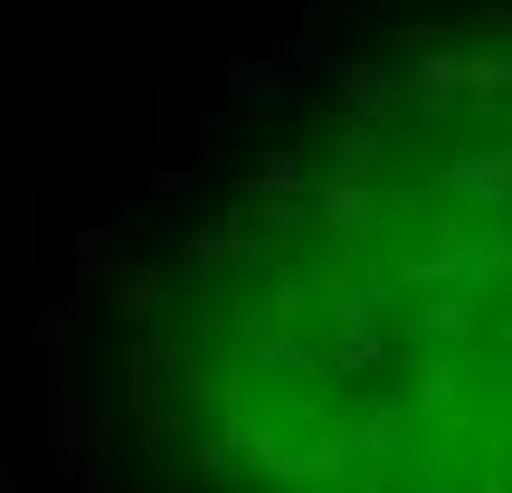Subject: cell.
Here are the masks:
<instances>
[{"instance_id": "6da1fadb", "label": "cell", "mask_w": 512, "mask_h": 493, "mask_svg": "<svg viewBox=\"0 0 512 493\" xmlns=\"http://www.w3.org/2000/svg\"><path fill=\"white\" fill-rule=\"evenodd\" d=\"M143 380L219 493H512V38L351 67L209 219Z\"/></svg>"}]
</instances>
